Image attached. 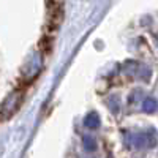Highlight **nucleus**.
<instances>
[{"mask_svg": "<svg viewBox=\"0 0 158 158\" xmlns=\"http://www.w3.org/2000/svg\"><path fill=\"white\" fill-rule=\"evenodd\" d=\"M123 73L131 76V77H139V79H146L150 71L147 67H144L142 63H138V62H127L123 65Z\"/></svg>", "mask_w": 158, "mask_h": 158, "instance_id": "nucleus-1", "label": "nucleus"}, {"mask_svg": "<svg viewBox=\"0 0 158 158\" xmlns=\"http://www.w3.org/2000/svg\"><path fill=\"white\" fill-rule=\"evenodd\" d=\"M40 70H41V59H40V56L36 54L35 56V62H30V63H25L24 65L22 73H24V76L27 77V79H32V77H35L38 74Z\"/></svg>", "mask_w": 158, "mask_h": 158, "instance_id": "nucleus-2", "label": "nucleus"}, {"mask_svg": "<svg viewBox=\"0 0 158 158\" xmlns=\"http://www.w3.org/2000/svg\"><path fill=\"white\" fill-rule=\"evenodd\" d=\"M19 101H21V95H19V94H13V95L6 100V103H5L3 112H5V114H13V112L18 109Z\"/></svg>", "mask_w": 158, "mask_h": 158, "instance_id": "nucleus-3", "label": "nucleus"}, {"mask_svg": "<svg viewBox=\"0 0 158 158\" xmlns=\"http://www.w3.org/2000/svg\"><path fill=\"white\" fill-rule=\"evenodd\" d=\"M84 127L85 128H90V130H97L100 127V117L97 114H89L85 118H84Z\"/></svg>", "mask_w": 158, "mask_h": 158, "instance_id": "nucleus-4", "label": "nucleus"}, {"mask_svg": "<svg viewBox=\"0 0 158 158\" xmlns=\"http://www.w3.org/2000/svg\"><path fill=\"white\" fill-rule=\"evenodd\" d=\"M142 109L146 111V112H149V114L155 112V111H156V101H155L153 98H147V100H144Z\"/></svg>", "mask_w": 158, "mask_h": 158, "instance_id": "nucleus-5", "label": "nucleus"}, {"mask_svg": "<svg viewBox=\"0 0 158 158\" xmlns=\"http://www.w3.org/2000/svg\"><path fill=\"white\" fill-rule=\"evenodd\" d=\"M84 147L87 149V150H94V149H97V144L94 142V139L92 138H84Z\"/></svg>", "mask_w": 158, "mask_h": 158, "instance_id": "nucleus-6", "label": "nucleus"}]
</instances>
